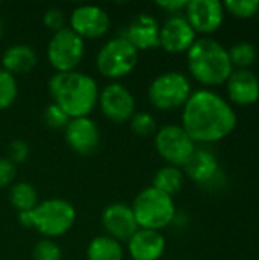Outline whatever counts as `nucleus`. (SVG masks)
Returning <instances> with one entry per match:
<instances>
[{
  "instance_id": "nucleus-1",
  "label": "nucleus",
  "mask_w": 259,
  "mask_h": 260,
  "mask_svg": "<svg viewBox=\"0 0 259 260\" xmlns=\"http://www.w3.org/2000/svg\"><path fill=\"white\" fill-rule=\"evenodd\" d=\"M232 105L212 90L191 93L182 113V128L194 143H215L226 139L237 126Z\"/></svg>"
},
{
  "instance_id": "nucleus-2",
  "label": "nucleus",
  "mask_w": 259,
  "mask_h": 260,
  "mask_svg": "<svg viewBox=\"0 0 259 260\" xmlns=\"http://www.w3.org/2000/svg\"><path fill=\"white\" fill-rule=\"evenodd\" d=\"M49 93L70 119L89 117L98 105L99 88L96 81L82 72L55 73L49 79Z\"/></svg>"
},
{
  "instance_id": "nucleus-3",
  "label": "nucleus",
  "mask_w": 259,
  "mask_h": 260,
  "mask_svg": "<svg viewBox=\"0 0 259 260\" xmlns=\"http://www.w3.org/2000/svg\"><path fill=\"white\" fill-rule=\"evenodd\" d=\"M188 69L192 78L206 85H223L234 72L227 49L211 37L197 38L186 52Z\"/></svg>"
},
{
  "instance_id": "nucleus-4",
  "label": "nucleus",
  "mask_w": 259,
  "mask_h": 260,
  "mask_svg": "<svg viewBox=\"0 0 259 260\" xmlns=\"http://www.w3.org/2000/svg\"><path fill=\"white\" fill-rule=\"evenodd\" d=\"M20 224L26 229H35L46 239L66 235L75 224V207L61 198H50L37 204L31 212L18 213Z\"/></svg>"
},
{
  "instance_id": "nucleus-5",
  "label": "nucleus",
  "mask_w": 259,
  "mask_h": 260,
  "mask_svg": "<svg viewBox=\"0 0 259 260\" xmlns=\"http://www.w3.org/2000/svg\"><path fill=\"white\" fill-rule=\"evenodd\" d=\"M131 209L139 229L147 230L160 232L162 229L171 225L177 216L172 197L160 192L153 186L139 192L133 201Z\"/></svg>"
},
{
  "instance_id": "nucleus-6",
  "label": "nucleus",
  "mask_w": 259,
  "mask_h": 260,
  "mask_svg": "<svg viewBox=\"0 0 259 260\" xmlns=\"http://www.w3.org/2000/svg\"><path fill=\"white\" fill-rule=\"evenodd\" d=\"M137 59L139 52L124 37H116L99 49L96 55V69L104 78L121 79L136 69Z\"/></svg>"
},
{
  "instance_id": "nucleus-7",
  "label": "nucleus",
  "mask_w": 259,
  "mask_h": 260,
  "mask_svg": "<svg viewBox=\"0 0 259 260\" xmlns=\"http://www.w3.org/2000/svg\"><path fill=\"white\" fill-rule=\"evenodd\" d=\"M191 93V82L180 72H165L154 78L148 87L151 105L162 111L183 108Z\"/></svg>"
},
{
  "instance_id": "nucleus-8",
  "label": "nucleus",
  "mask_w": 259,
  "mask_h": 260,
  "mask_svg": "<svg viewBox=\"0 0 259 260\" xmlns=\"http://www.w3.org/2000/svg\"><path fill=\"white\" fill-rule=\"evenodd\" d=\"M84 56V40L69 26L55 32L47 44V61L55 73L73 72Z\"/></svg>"
},
{
  "instance_id": "nucleus-9",
  "label": "nucleus",
  "mask_w": 259,
  "mask_h": 260,
  "mask_svg": "<svg viewBox=\"0 0 259 260\" xmlns=\"http://www.w3.org/2000/svg\"><path fill=\"white\" fill-rule=\"evenodd\" d=\"M157 154L169 165L182 168L194 154L195 143L182 128V125H165L154 134Z\"/></svg>"
},
{
  "instance_id": "nucleus-10",
  "label": "nucleus",
  "mask_w": 259,
  "mask_h": 260,
  "mask_svg": "<svg viewBox=\"0 0 259 260\" xmlns=\"http://www.w3.org/2000/svg\"><path fill=\"white\" fill-rule=\"evenodd\" d=\"M98 104L102 114L114 123L130 122V119L136 113L134 96L125 85L119 82H111L105 85L99 91Z\"/></svg>"
},
{
  "instance_id": "nucleus-11",
  "label": "nucleus",
  "mask_w": 259,
  "mask_h": 260,
  "mask_svg": "<svg viewBox=\"0 0 259 260\" xmlns=\"http://www.w3.org/2000/svg\"><path fill=\"white\" fill-rule=\"evenodd\" d=\"M108 14L96 5H81L75 8L69 17V27L82 40H95L104 37L110 29Z\"/></svg>"
},
{
  "instance_id": "nucleus-12",
  "label": "nucleus",
  "mask_w": 259,
  "mask_h": 260,
  "mask_svg": "<svg viewBox=\"0 0 259 260\" xmlns=\"http://www.w3.org/2000/svg\"><path fill=\"white\" fill-rule=\"evenodd\" d=\"M195 34H214L224 20V6L218 0H191L183 15Z\"/></svg>"
},
{
  "instance_id": "nucleus-13",
  "label": "nucleus",
  "mask_w": 259,
  "mask_h": 260,
  "mask_svg": "<svg viewBox=\"0 0 259 260\" xmlns=\"http://www.w3.org/2000/svg\"><path fill=\"white\" fill-rule=\"evenodd\" d=\"M64 136L70 149L79 155L93 154L101 142L99 128L90 117L70 119L64 128Z\"/></svg>"
},
{
  "instance_id": "nucleus-14",
  "label": "nucleus",
  "mask_w": 259,
  "mask_h": 260,
  "mask_svg": "<svg viewBox=\"0 0 259 260\" xmlns=\"http://www.w3.org/2000/svg\"><path fill=\"white\" fill-rule=\"evenodd\" d=\"M195 40V30L183 15H171L160 26V47L168 53L188 52Z\"/></svg>"
},
{
  "instance_id": "nucleus-15",
  "label": "nucleus",
  "mask_w": 259,
  "mask_h": 260,
  "mask_svg": "<svg viewBox=\"0 0 259 260\" xmlns=\"http://www.w3.org/2000/svg\"><path fill=\"white\" fill-rule=\"evenodd\" d=\"M102 225L107 236L118 242H128V239L139 230L131 206L124 203H113L102 212Z\"/></svg>"
},
{
  "instance_id": "nucleus-16",
  "label": "nucleus",
  "mask_w": 259,
  "mask_h": 260,
  "mask_svg": "<svg viewBox=\"0 0 259 260\" xmlns=\"http://www.w3.org/2000/svg\"><path fill=\"white\" fill-rule=\"evenodd\" d=\"M124 37L137 52L151 50L160 46V24L150 14L136 15L125 27Z\"/></svg>"
},
{
  "instance_id": "nucleus-17",
  "label": "nucleus",
  "mask_w": 259,
  "mask_h": 260,
  "mask_svg": "<svg viewBox=\"0 0 259 260\" xmlns=\"http://www.w3.org/2000/svg\"><path fill=\"white\" fill-rule=\"evenodd\" d=\"M229 99L237 105H252L259 99V78L249 69H237L229 76L227 82Z\"/></svg>"
},
{
  "instance_id": "nucleus-18",
  "label": "nucleus",
  "mask_w": 259,
  "mask_h": 260,
  "mask_svg": "<svg viewBox=\"0 0 259 260\" xmlns=\"http://www.w3.org/2000/svg\"><path fill=\"white\" fill-rule=\"evenodd\" d=\"M128 253L133 260H159L166 248V241L160 232L139 229L128 239Z\"/></svg>"
},
{
  "instance_id": "nucleus-19",
  "label": "nucleus",
  "mask_w": 259,
  "mask_h": 260,
  "mask_svg": "<svg viewBox=\"0 0 259 260\" xmlns=\"http://www.w3.org/2000/svg\"><path fill=\"white\" fill-rule=\"evenodd\" d=\"M185 172L192 181L202 186L212 184L220 175V165L217 157L208 149H195L191 158L183 166Z\"/></svg>"
},
{
  "instance_id": "nucleus-20",
  "label": "nucleus",
  "mask_w": 259,
  "mask_h": 260,
  "mask_svg": "<svg viewBox=\"0 0 259 260\" xmlns=\"http://www.w3.org/2000/svg\"><path fill=\"white\" fill-rule=\"evenodd\" d=\"M37 53L35 50L27 46V44H14L9 46L3 56H2V64L6 72L11 75H24L34 70L37 66Z\"/></svg>"
},
{
  "instance_id": "nucleus-21",
  "label": "nucleus",
  "mask_w": 259,
  "mask_h": 260,
  "mask_svg": "<svg viewBox=\"0 0 259 260\" xmlns=\"http://www.w3.org/2000/svg\"><path fill=\"white\" fill-rule=\"evenodd\" d=\"M87 260H124L122 244L110 236H98L87 247Z\"/></svg>"
},
{
  "instance_id": "nucleus-22",
  "label": "nucleus",
  "mask_w": 259,
  "mask_h": 260,
  "mask_svg": "<svg viewBox=\"0 0 259 260\" xmlns=\"http://www.w3.org/2000/svg\"><path fill=\"white\" fill-rule=\"evenodd\" d=\"M185 183V174L180 168L176 166H163L160 168L153 178V187L159 189L160 192L172 197L177 192H180V189L183 187Z\"/></svg>"
},
{
  "instance_id": "nucleus-23",
  "label": "nucleus",
  "mask_w": 259,
  "mask_h": 260,
  "mask_svg": "<svg viewBox=\"0 0 259 260\" xmlns=\"http://www.w3.org/2000/svg\"><path fill=\"white\" fill-rule=\"evenodd\" d=\"M9 201L18 213L31 212L38 204V193L31 183H15L9 190Z\"/></svg>"
},
{
  "instance_id": "nucleus-24",
  "label": "nucleus",
  "mask_w": 259,
  "mask_h": 260,
  "mask_svg": "<svg viewBox=\"0 0 259 260\" xmlns=\"http://www.w3.org/2000/svg\"><path fill=\"white\" fill-rule=\"evenodd\" d=\"M229 58L234 67L243 70V69H249L255 61H256V47L252 43L247 41H240L237 44H234L229 50Z\"/></svg>"
},
{
  "instance_id": "nucleus-25",
  "label": "nucleus",
  "mask_w": 259,
  "mask_h": 260,
  "mask_svg": "<svg viewBox=\"0 0 259 260\" xmlns=\"http://www.w3.org/2000/svg\"><path fill=\"white\" fill-rule=\"evenodd\" d=\"M18 94V85L14 75L0 69V110L9 108Z\"/></svg>"
},
{
  "instance_id": "nucleus-26",
  "label": "nucleus",
  "mask_w": 259,
  "mask_h": 260,
  "mask_svg": "<svg viewBox=\"0 0 259 260\" xmlns=\"http://www.w3.org/2000/svg\"><path fill=\"white\" fill-rule=\"evenodd\" d=\"M130 129L137 137L153 136L157 131L156 119L153 117V114H150L147 111H136L133 114V117L130 119Z\"/></svg>"
},
{
  "instance_id": "nucleus-27",
  "label": "nucleus",
  "mask_w": 259,
  "mask_h": 260,
  "mask_svg": "<svg viewBox=\"0 0 259 260\" xmlns=\"http://www.w3.org/2000/svg\"><path fill=\"white\" fill-rule=\"evenodd\" d=\"M224 11L237 18H250L259 11L258 0H227L223 3Z\"/></svg>"
},
{
  "instance_id": "nucleus-28",
  "label": "nucleus",
  "mask_w": 259,
  "mask_h": 260,
  "mask_svg": "<svg viewBox=\"0 0 259 260\" xmlns=\"http://www.w3.org/2000/svg\"><path fill=\"white\" fill-rule=\"evenodd\" d=\"M34 260H61L63 259V251L56 242L52 239H41L35 244L34 251H32Z\"/></svg>"
},
{
  "instance_id": "nucleus-29",
  "label": "nucleus",
  "mask_w": 259,
  "mask_h": 260,
  "mask_svg": "<svg viewBox=\"0 0 259 260\" xmlns=\"http://www.w3.org/2000/svg\"><path fill=\"white\" fill-rule=\"evenodd\" d=\"M70 117L58 107L55 105L53 102L49 104L46 108H44V113H43V122L46 126H49L50 129H64L69 123Z\"/></svg>"
},
{
  "instance_id": "nucleus-30",
  "label": "nucleus",
  "mask_w": 259,
  "mask_h": 260,
  "mask_svg": "<svg viewBox=\"0 0 259 260\" xmlns=\"http://www.w3.org/2000/svg\"><path fill=\"white\" fill-rule=\"evenodd\" d=\"M43 23L47 29L58 32L61 29L66 27V17H64V12L58 8H49L44 15H43Z\"/></svg>"
},
{
  "instance_id": "nucleus-31",
  "label": "nucleus",
  "mask_w": 259,
  "mask_h": 260,
  "mask_svg": "<svg viewBox=\"0 0 259 260\" xmlns=\"http://www.w3.org/2000/svg\"><path fill=\"white\" fill-rule=\"evenodd\" d=\"M29 157V145L24 140H14L8 146V160H11L14 165L24 163Z\"/></svg>"
},
{
  "instance_id": "nucleus-32",
  "label": "nucleus",
  "mask_w": 259,
  "mask_h": 260,
  "mask_svg": "<svg viewBox=\"0 0 259 260\" xmlns=\"http://www.w3.org/2000/svg\"><path fill=\"white\" fill-rule=\"evenodd\" d=\"M15 165L8 158H0V187L9 186L15 178Z\"/></svg>"
},
{
  "instance_id": "nucleus-33",
  "label": "nucleus",
  "mask_w": 259,
  "mask_h": 260,
  "mask_svg": "<svg viewBox=\"0 0 259 260\" xmlns=\"http://www.w3.org/2000/svg\"><path fill=\"white\" fill-rule=\"evenodd\" d=\"M186 3L188 2H185V0H165V2H157L156 5L160 9H163V11H166V12H169L172 15H180V12L185 11Z\"/></svg>"
},
{
  "instance_id": "nucleus-34",
  "label": "nucleus",
  "mask_w": 259,
  "mask_h": 260,
  "mask_svg": "<svg viewBox=\"0 0 259 260\" xmlns=\"http://www.w3.org/2000/svg\"><path fill=\"white\" fill-rule=\"evenodd\" d=\"M3 30H5V24H3V20L0 18V38H2V35H3Z\"/></svg>"
},
{
  "instance_id": "nucleus-35",
  "label": "nucleus",
  "mask_w": 259,
  "mask_h": 260,
  "mask_svg": "<svg viewBox=\"0 0 259 260\" xmlns=\"http://www.w3.org/2000/svg\"><path fill=\"white\" fill-rule=\"evenodd\" d=\"M256 15H258V18H259V11H258V14H256Z\"/></svg>"
}]
</instances>
